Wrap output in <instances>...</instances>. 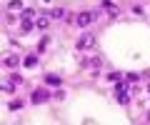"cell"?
Returning a JSON list of instances; mask_svg holds the SVG:
<instances>
[{
	"mask_svg": "<svg viewBox=\"0 0 150 125\" xmlns=\"http://www.w3.org/2000/svg\"><path fill=\"white\" fill-rule=\"evenodd\" d=\"M75 48L78 50H88V48H95V35H90V33H83V38L75 43Z\"/></svg>",
	"mask_w": 150,
	"mask_h": 125,
	"instance_id": "2",
	"label": "cell"
},
{
	"mask_svg": "<svg viewBox=\"0 0 150 125\" xmlns=\"http://www.w3.org/2000/svg\"><path fill=\"white\" fill-rule=\"evenodd\" d=\"M45 83H48V85H60V78L58 75H48V78H45Z\"/></svg>",
	"mask_w": 150,
	"mask_h": 125,
	"instance_id": "12",
	"label": "cell"
},
{
	"mask_svg": "<svg viewBox=\"0 0 150 125\" xmlns=\"http://www.w3.org/2000/svg\"><path fill=\"white\" fill-rule=\"evenodd\" d=\"M38 65V55H28L25 58V68H35Z\"/></svg>",
	"mask_w": 150,
	"mask_h": 125,
	"instance_id": "7",
	"label": "cell"
},
{
	"mask_svg": "<svg viewBox=\"0 0 150 125\" xmlns=\"http://www.w3.org/2000/svg\"><path fill=\"white\" fill-rule=\"evenodd\" d=\"M20 28H23V30H25V33H30V30H33V20H30V18H25Z\"/></svg>",
	"mask_w": 150,
	"mask_h": 125,
	"instance_id": "11",
	"label": "cell"
},
{
	"mask_svg": "<svg viewBox=\"0 0 150 125\" xmlns=\"http://www.w3.org/2000/svg\"><path fill=\"white\" fill-rule=\"evenodd\" d=\"M95 18H98V13H90V10H85V13H80V15L75 18V23L80 28H88V25H93L95 23Z\"/></svg>",
	"mask_w": 150,
	"mask_h": 125,
	"instance_id": "1",
	"label": "cell"
},
{
	"mask_svg": "<svg viewBox=\"0 0 150 125\" xmlns=\"http://www.w3.org/2000/svg\"><path fill=\"white\" fill-rule=\"evenodd\" d=\"M145 120H148V123H150V113H148V118H145Z\"/></svg>",
	"mask_w": 150,
	"mask_h": 125,
	"instance_id": "16",
	"label": "cell"
},
{
	"mask_svg": "<svg viewBox=\"0 0 150 125\" xmlns=\"http://www.w3.org/2000/svg\"><path fill=\"white\" fill-rule=\"evenodd\" d=\"M108 80H110V83H120V80H123V73H110Z\"/></svg>",
	"mask_w": 150,
	"mask_h": 125,
	"instance_id": "10",
	"label": "cell"
},
{
	"mask_svg": "<svg viewBox=\"0 0 150 125\" xmlns=\"http://www.w3.org/2000/svg\"><path fill=\"white\" fill-rule=\"evenodd\" d=\"M138 80H140L138 73H130V75H128V83H138Z\"/></svg>",
	"mask_w": 150,
	"mask_h": 125,
	"instance_id": "14",
	"label": "cell"
},
{
	"mask_svg": "<svg viewBox=\"0 0 150 125\" xmlns=\"http://www.w3.org/2000/svg\"><path fill=\"white\" fill-rule=\"evenodd\" d=\"M48 98H50V95H48V90H43V88H40V90H33L30 103H33V105H40V103H45Z\"/></svg>",
	"mask_w": 150,
	"mask_h": 125,
	"instance_id": "3",
	"label": "cell"
},
{
	"mask_svg": "<svg viewBox=\"0 0 150 125\" xmlns=\"http://www.w3.org/2000/svg\"><path fill=\"white\" fill-rule=\"evenodd\" d=\"M63 15H65V10H63V8H53V10H50V18H53V20H60Z\"/></svg>",
	"mask_w": 150,
	"mask_h": 125,
	"instance_id": "6",
	"label": "cell"
},
{
	"mask_svg": "<svg viewBox=\"0 0 150 125\" xmlns=\"http://www.w3.org/2000/svg\"><path fill=\"white\" fill-rule=\"evenodd\" d=\"M88 65H90V68H95V70H98V68H100V58H90V60H88Z\"/></svg>",
	"mask_w": 150,
	"mask_h": 125,
	"instance_id": "13",
	"label": "cell"
},
{
	"mask_svg": "<svg viewBox=\"0 0 150 125\" xmlns=\"http://www.w3.org/2000/svg\"><path fill=\"white\" fill-rule=\"evenodd\" d=\"M48 18H38V20H35V28H40V30H45V28H48Z\"/></svg>",
	"mask_w": 150,
	"mask_h": 125,
	"instance_id": "8",
	"label": "cell"
},
{
	"mask_svg": "<svg viewBox=\"0 0 150 125\" xmlns=\"http://www.w3.org/2000/svg\"><path fill=\"white\" fill-rule=\"evenodd\" d=\"M20 8H23L20 0H10V3H8V10H20Z\"/></svg>",
	"mask_w": 150,
	"mask_h": 125,
	"instance_id": "9",
	"label": "cell"
},
{
	"mask_svg": "<svg viewBox=\"0 0 150 125\" xmlns=\"http://www.w3.org/2000/svg\"><path fill=\"white\" fill-rule=\"evenodd\" d=\"M20 105H23L20 100H13V103H10V110H18V108H20Z\"/></svg>",
	"mask_w": 150,
	"mask_h": 125,
	"instance_id": "15",
	"label": "cell"
},
{
	"mask_svg": "<svg viewBox=\"0 0 150 125\" xmlns=\"http://www.w3.org/2000/svg\"><path fill=\"white\" fill-rule=\"evenodd\" d=\"M103 5H105V10H108V13H110V15H112V18H115V15H118V13H120V10H118V8H115V5H112V3H110V0H105V3H103Z\"/></svg>",
	"mask_w": 150,
	"mask_h": 125,
	"instance_id": "5",
	"label": "cell"
},
{
	"mask_svg": "<svg viewBox=\"0 0 150 125\" xmlns=\"http://www.w3.org/2000/svg\"><path fill=\"white\" fill-rule=\"evenodd\" d=\"M5 65L8 68H18V65H20V58H18V55H8V58H5Z\"/></svg>",
	"mask_w": 150,
	"mask_h": 125,
	"instance_id": "4",
	"label": "cell"
}]
</instances>
